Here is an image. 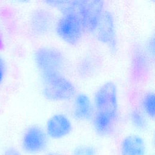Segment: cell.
I'll return each mask as SVG.
<instances>
[{"label": "cell", "mask_w": 155, "mask_h": 155, "mask_svg": "<svg viewBox=\"0 0 155 155\" xmlns=\"http://www.w3.org/2000/svg\"><path fill=\"white\" fill-rule=\"evenodd\" d=\"M4 72V62L3 60L0 58V84L2 80Z\"/></svg>", "instance_id": "obj_16"}, {"label": "cell", "mask_w": 155, "mask_h": 155, "mask_svg": "<svg viewBox=\"0 0 155 155\" xmlns=\"http://www.w3.org/2000/svg\"><path fill=\"white\" fill-rule=\"evenodd\" d=\"M2 155H21V153L18 149L14 147H10L4 151Z\"/></svg>", "instance_id": "obj_15"}, {"label": "cell", "mask_w": 155, "mask_h": 155, "mask_svg": "<svg viewBox=\"0 0 155 155\" xmlns=\"http://www.w3.org/2000/svg\"><path fill=\"white\" fill-rule=\"evenodd\" d=\"M72 155H97L96 149L91 145H80L73 151Z\"/></svg>", "instance_id": "obj_14"}, {"label": "cell", "mask_w": 155, "mask_h": 155, "mask_svg": "<svg viewBox=\"0 0 155 155\" xmlns=\"http://www.w3.org/2000/svg\"><path fill=\"white\" fill-rule=\"evenodd\" d=\"M93 35L99 42L104 45L111 53L117 49L116 26L113 15L108 10H104Z\"/></svg>", "instance_id": "obj_6"}, {"label": "cell", "mask_w": 155, "mask_h": 155, "mask_svg": "<svg viewBox=\"0 0 155 155\" xmlns=\"http://www.w3.org/2000/svg\"><path fill=\"white\" fill-rule=\"evenodd\" d=\"M54 29L58 37L69 45H77L85 31L80 20L72 14H61L54 22Z\"/></svg>", "instance_id": "obj_5"}, {"label": "cell", "mask_w": 155, "mask_h": 155, "mask_svg": "<svg viewBox=\"0 0 155 155\" xmlns=\"http://www.w3.org/2000/svg\"><path fill=\"white\" fill-rule=\"evenodd\" d=\"M46 155H61L60 153H58V152H55V151H50L49 153H48Z\"/></svg>", "instance_id": "obj_17"}, {"label": "cell", "mask_w": 155, "mask_h": 155, "mask_svg": "<svg viewBox=\"0 0 155 155\" xmlns=\"http://www.w3.org/2000/svg\"><path fill=\"white\" fill-rule=\"evenodd\" d=\"M49 5L61 14H72L81 22L84 31L93 34L104 10V2L98 0L51 1Z\"/></svg>", "instance_id": "obj_2"}, {"label": "cell", "mask_w": 155, "mask_h": 155, "mask_svg": "<svg viewBox=\"0 0 155 155\" xmlns=\"http://www.w3.org/2000/svg\"><path fill=\"white\" fill-rule=\"evenodd\" d=\"M31 25L35 35L44 36L48 33L54 27V18L48 11L45 9H39L33 13Z\"/></svg>", "instance_id": "obj_10"}, {"label": "cell", "mask_w": 155, "mask_h": 155, "mask_svg": "<svg viewBox=\"0 0 155 155\" xmlns=\"http://www.w3.org/2000/svg\"><path fill=\"white\" fill-rule=\"evenodd\" d=\"M94 114L92 125L95 133L101 137H109L116 131L119 118V97L116 84L108 81L95 91L92 100Z\"/></svg>", "instance_id": "obj_1"}, {"label": "cell", "mask_w": 155, "mask_h": 155, "mask_svg": "<svg viewBox=\"0 0 155 155\" xmlns=\"http://www.w3.org/2000/svg\"><path fill=\"white\" fill-rule=\"evenodd\" d=\"M72 130L70 119L65 114L56 113L48 119L44 130L48 137L59 139L68 136Z\"/></svg>", "instance_id": "obj_8"}, {"label": "cell", "mask_w": 155, "mask_h": 155, "mask_svg": "<svg viewBox=\"0 0 155 155\" xmlns=\"http://www.w3.org/2000/svg\"><path fill=\"white\" fill-rule=\"evenodd\" d=\"M120 155H145L146 144L143 138L139 134L126 136L120 145Z\"/></svg>", "instance_id": "obj_11"}, {"label": "cell", "mask_w": 155, "mask_h": 155, "mask_svg": "<svg viewBox=\"0 0 155 155\" xmlns=\"http://www.w3.org/2000/svg\"><path fill=\"white\" fill-rule=\"evenodd\" d=\"M71 105L72 117L78 121L91 120L94 107L90 97L85 93H77L73 97Z\"/></svg>", "instance_id": "obj_9"}, {"label": "cell", "mask_w": 155, "mask_h": 155, "mask_svg": "<svg viewBox=\"0 0 155 155\" xmlns=\"http://www.w3.org/2000/svg\"><path fill=\"white\" fill-rule=\"evenodd\" d=\"M128 117L131 124L136 130L143 131L148 128V117L140 109L134 108L131 110L129 113Z\"/></svg>", "instance_id": "obj_12"}, {"label": "cell", "mask_w": 155, "mask_h": 155, "mask_svg": "<svg viewBox=\"0 0 155 155\" xmlns=\"http://www.w3.org/2000/svg\"><path fill=\"white\" fill-rule=\"evenodd\" d=\"M154 94L152 91L145 93L140 101V110L150 119L154 117Z\"/></svg>", "instance_id": "obj_13"}, {"label": "cell", "mask_w": 155, "mask_h": 155, "mask_svg": "<svg viewBox=\"0 0 155 155\" xmlns=\"http://www.w3.org/2000/svg\"><path fill=\"white\" fill-rule=\"evenodd\" d=\"M41 91L44 98L52 102L71 100L77 93L73 82L64 74H58L41 79Z\"/></svg>", "instance_id": "obj_4"}, {"label": "cell", "mask_w": 155, "mask_h": 155, "mask_svg": "<svg viewBox=\"0 0 155 155\" xmlns=\"http://www.w3.org/2000/svg\"><path fill=\"white\" fill-rule=\"evenodd\" d=\"M34 62L41 79L58 74H64L67 60L58 48L51 46L38 48L34 53Z\"/></svg>", "instance_id": "obj_3"}, {"label": "cell", "mask_w": 155, "mask_h": 155, "mask_svg": "<svg viewBox=\"0 0 155 155\" xmlns=\"http://www.w3.org/2000/svg\"><path fill=\"white\" fill-rule=\"evenodd\" d=\"M4 42H3V41H2V39L1 38V36H0V50H2L4 48Z\"/></svg>", "instance_id": "obj_18"}, {"label": "cell", "mask_w": 155, "mask_h": 155, "mask_svg": "<svg viewBox=\"0 0 155 155\" xmlns=\"http://www.w3.org/2000/svg\"><path fill=\"white\" fill-rule=\"evenodd\" d=\"M21 145L27 153H41L47 148L48 136L42 127L38 125L30 126L24 133Z\"/></svg>", "instance_id": "obj_7"}]
</instances>
